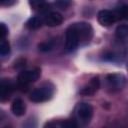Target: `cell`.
<instances>
[{"label":"cell","mask_w":128,"mask_h":128,"mask_svg":"<svg viewBox=\"0 0 128 128\" xmlns=\"http://www.w3.org/2000/svg\"><path fill=\"white\" fill-rule=\"evenodd\" d=\"M97 19L102 26H110L119 20L115 10H108V9L99 11L97 15Z\"/></svg>","instance_id":"cell-3"},{"label":"cell","mask_w":128,"mask_h":128,"mask_svg":"<svg viewBox=\"0 0 128 128\" xmlns=\"http://www.w3.org/2000/svg\"><path fill=\"white\" fill-rule=\"evenodd\" d=\"M76 113L80 119L84 121H89L93 115V107L89 103L81 102L76 107Z\"/></svg>","instance_id":"cell-7"},{"label":"cell","mask_w":128,"mask_h":128,"mask_svg":"<svg viewBox=\"0 0 128 128\" xmlns=\"http://www.w3.org/2000/svg\"><path fill=\"white\" fill-rule=\"evenodd\" d=\"M100 88V80L98 77H93L90 82L84 86L81 90V94L82 95H93L98 89Z\"/></svg>","instance_id":"cell-10"},{"label":"cell","mask_w":128,"mask_h":128,"mask_svg":"<svg viewBox=\"0 0 128 128\" xmlns=\"http://www.w3.org/2000/svg\"><path fill=\"white\" fill-rule=\"evenodd\" d=\"M53 92H54L53 87L48 86V85H45V86H42V87H39V88L33 90L30 93L29 99L32 102H35V103L45 102V101L49 100L52 97Z\"/></svg>","instance_id":"cell-2"},{"label":"cell","mask_w":128,"mask_h":128,"mask_svg":"<svg viewBox=\"0 0 128 128\" xmlns=\"http://www.w3.org/2000/svg\"><path fill=\"white\" fill-rule=\"evenodd\" d=\"M14 91V85L9 80L0 81V102L7 101Z\"/></svg>","instance_id":"cell-8"},{"label":"cell","mask_w":128,"mask_h":128,"mask_svg":"<svg viewBox=\"0 0 128 128\" xmlns=\"http://www.w3.org/2000/svg\"><path fill=\"white\" fill-rule=\"evenodd\" d=\"M79 45H80V43H79V39H78L77 33H76L74 27L72 25H70L67 28L66 34H65V48L68 51H73Z\"/></svg>","instance_id":"cell-4"},{"label":"cell","mask_w":128,"mask_h":128,"mask_svg":"<svg viewBox=\"0 0 128 128\" xmlns=\"http://www.w3.org/2000/svg\"><path fill=\"white\" fill-rule=\"evenodd\" d=\"M43 22L49 27H55L62 24L63 16L58 12H50L45 16Z\"/></svg>","instance_id":"cell-9"},{"label":"cell","mask_w":128,"mask_h":128,"mask_svg":"<svg viewBox=\"0 0 128 128\" xmlns=\"http://www.w3.org/2000/svg\"><path fill=\"white\" fill-rule=\"evenodd\" d=\"M115 34H116V37L121 40V41H126L127 39V36H128V27L126 24H121L119 25L116 30H115Z\"/></svg>","instance_id":"cell-13"},{"label":"cell","mask_w":128,"mask_h":128,"mask_svg":"<svg viewBox=\"0 0 128 128\" xmlns=\"http://www.w3.org/2000/svg\"><path fill=\"white\" fill-rule=\"evenodd\" d=\"M40 77V70L33 69V70H25L22 71L18 75V83L21 86H27L28 84L35 82Z\"/></svg>","instance_id":"cell-5"},{"label":"cell","mask_w":128,"mask_h":128,"mask_svg":"<svg viewBox=\"0 0 128 128\" xmlns=\"http://www.w3.org/2000/svg\"><path fill=\"white\" fill-rule=\"evenodd\" d=\"M33 122H35V121L29 119V121H27V122L24 124V128H35V127H36V123H34V124L32 125Z\"/></svg>","instance_id":"cell-20"},{"label":"cell","mask_w":128,"mask_h":128,"mask_svg":"<svg viewBox=\"0 0 128 128\" xmlns=\"http://www.w3.org/2000/svg\"><path fill=\"white\" fill-rule=\"evenodd\" d=\"M55 5L60 9H66L70 5V2L69 1H56Z\"/></svg>","instance_id":"cell-19"},{"label":"cell","mask_w":128,"mask_h":128,"mask_svg":"<svg viewBox=\"0 0 128 128\" xmlns=\"http://www.w3.org/2000/svg\"><path fill=\"white\" fill-rule=\"evenodd\" d=\"M43 128H57V127L54 122H49V123H46Z\"/></svg>","instance_id":"cell-21"},{"label":"cell","mask_w":128,"mask_h":128,"mask_svg":"<svg viewBox=\"0 0 128 128\" xmlns=\"http://www.w3.org/2000/svg\"><path fill=\"white\" fill-rule=\"evenodd\" d=\"M62 128H79L78 123L75 120H65L61 123Z\"/></svg>","instance_id":"cell-17"},{"label":"cell","mask_w":128,"mask_h":128,"mask_svg":"<svg viewBox=\"0 0 128 128\" xmlns=\"http://www.w3.org/2000/svg\"><path fill=\"white\" fill-rule=\"evenodd\" d=\"M4 128H11V127H8V126H6V127H4Z\"/></svg>","instance_id":"cell-22"},{"label":"cell","mask_w":128,"mask_h":128,"mask_svg":"<svg viewBox=\"0 0 128 128\" xmlns=\"http://www.w3.org/2000/svg\"><path fill=\"white\" fill-rule=\"evenodd\" d=\"M43 20L41 17L39 16H33L31 18L28 19V21L26 22V27L29 30H36L38 28H40L42 26Z\"/></svg>","instance_id":"cell-12"},{"label":"cell","mask_w":128,"mask_h":128,"mask_svg":"<svg viewBox=\"0 0 128 128\" xmlns=\"http://www.w3.org/2000/svg\"><path fill=\"white\" fill-rule=\"evenodd\" d=\"M10 53V44L6 40H0V56H6Z\"/></svg>","instance_id":"cell-15"},{"label":"cell","mask_w":128,"mask_h":128,"mask_svg":"<svg viewBox=\"0 0 128 128\" xmlns=\"http://www.w3.org/2000/svg\"><path fill=\"white\" fill-rule=\"evenodd\" d=\"M29 4L33 7L35 11H38V12H45L50 7L49 3L44 1H32V2H29Z\"/></svg>","instance_id":"cell-14"},{"label":"cell","mask_w":128,"mask_h":128,"mask_svg":"<svg viewBox=\"0 0 128 128\" xmlns=\"http://www.w3.org/2000/svg\"><path fill=\"white\" fill-rule=\"evenodd\" d=\"M8 27L4 23H0V40H4L8 35Z\"/></svg>","instance_id":"cell-18"},{"label":"cell","mask_w":128,"mask_h":128,"mask_svg":"<svg viewBox=\"0 0 128 128\" xmlns=\"http://www.w3.org/2000/svg\"><path fill=\"white\" fill-rule=\"evenodd\" d=\"M25 110H26V107H25V104L24 102L22 101V99L20 98H16L13 102H12V105H11V111L12 113L15 115V116H23L25 114Z\"/></svg>","instance_id":"cell-11"},{"label":"cell","mask_w":128,"mask_h":128,"mask_svg":"<svg viewBox=\"0 0 128 128\" xmlns=\"http://www.w3.org/2000/svg\"><path fill=\"white\" fill-rule=\"evenodd\" d=\"M107 83L112 90H121L126 84V78L123 74H109L107 76Z\"/></svg>","instance_id":"cell-6"},{"label":"cell","mask_w":128,"mask_h":128,"mask_svg":"<svg viewBox=\"0 0 128 128\" xmlns=\"http://www.w3.org/2000/svg\"><path fill=\"white\" fill-rule=\"evenodd\" d=\"M72 26L74 27L78 39H79V43L81 44H86L88 43L92 37H93V29L91 27V25L89 23L86 22H79V23H74L72 24Z\"/></svg>","instance_id":"cell-1"},{"label":"cell","mask_w":128,"mask_h":128,"mask_svg":"<svg viewBox=\"0 0 128 128\" xmlns=\"http://www.w3.org/2000/svg\"><path fill=\"white\" fill-rule=\"evenodd\" d=\"M38 48L40 51L42 52H47V51H50L52 48H53V44L52 42H48V41H45V42H41L38 44Z\"/></svg>","instance_id":"cell-16"}]
</instances>
